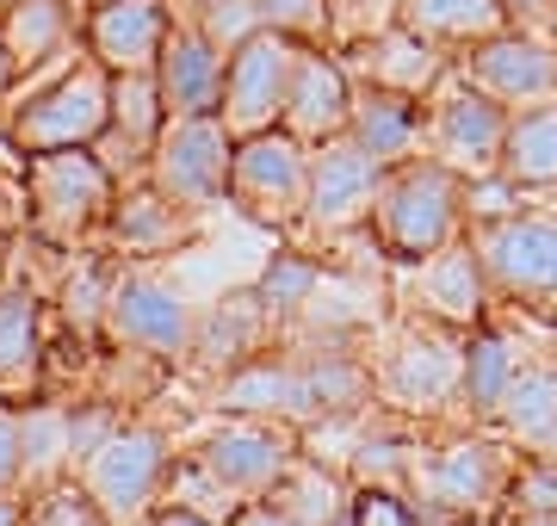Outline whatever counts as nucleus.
<instances>
[{
    "instance_id": "1",
    "label": "nucleus",
    "mask_w": 557,
    "mask_h": 526,
    "mask_svg": "<svg viewBox=\"0 0 557 526\" xmlns=\"http://www.w3.org/2000/svg\"><path fill=\"white\" fill-rule=\"evenodd\" d=\"M25 199H32V223L38 236L57 248H75L81 236H94L112 211V174L94 149H50V155H25Z\"/></svg>"
},
{
    "instance_id": "2",
    "label": "nucleus",
    "mask_w": 557,
    "mask_h": 526,
    "mask_svg": "<svg viewBox=\"0 0 557 526\" xmlns=\"http://www.w3.org/2000/svg\"><path fill=\"white\" fill-rule=\"evenodd\" d=\"M458 199L465 186L446 162H409L397 180H384L372 217H379V236L397 261H421V254H440L453 242L458 223Z\"/></svg>"
},
{
    "instance_id": "3",
    "label": "nucleus",
    "mask_w": 557,
    "mask_h": 526,
    "mask_svg": "<svg viewBox=\"0 0 557 526\" xmlns=\"http://www.w3.org/2000/svg\"><path fill=\"white\" fill-rule=\"evenodd\" d=\"M304 43L285 38V32H267L260 25L248 43L230 50V68H223V105L218 118L230 124V137H260V130H278V112H285V93H292V68H298Z\"/></svg>"
},
{
    "instance_id": "4",
    "label": "nucleus",
    "mask_w": 557,
    "mask_h": 526,
    "mask_svg": "<svg viewBox=\"0 0 557 526\" xmlns=\"http://www.w3.org/2000/svg\"><path fill=\"white\" fill-rule=\"evenodd\" d=\"M230 162H236V137H230V124L218 112L168 118L156 155H149V180L186 211H205V204L230 199Z\"/></svg>"
},
{
    "instance_id": "5",
    "label": "nucleus",
    "mask_w": 557,
    "mask_h": 526,
    "mask_svg": "<svg viewBox=\"0 0 557 526\" xmlns=\"http://www.w3.org/2000/svg\"><path fill=\"white\" fill-rule=\"evenodd\" d=\"M230 199L255 223H298L310 199V142H298L292 130L242 137L230 162Z\"/></svg>"
},
{
    "instance_id": "6",
    "label": "nucleus",
    "mask_w": 557,
    "mask_h": 526,
    "mask_svg": "<svg viewBox=\"0 0 557 526\" xmlns=\"http://www.w3.org/2000/svg\"><path fill=\"white\" fill-rule=\"evenodd\" d=\"M161 484H168V446L156 427H112L81 459V489L94 496L106 521H137Z\"/></svg>"
},
{
    "instance_id": "7",
    "label": "nucleus",
    "mask_w": 557,
    "mask_h": 526,
    "mask_svg": "<svg viewBox=\"0 0 557 526\" xmlns=\"http://www.w3.org/2000/svg\"><path fill=\"white\" fill-rule=\"evenodd\" d=\"M106 124H112V75L75 68L13 118V137L25 155H50V149H94Z\"/></svg>"
},
{
    "instance_id": "8",
    "label": "nucleus",
    "mask_w": 557,
    "mask_h": 526,
    "mask_svg": "<svg viewBox=\"0 0 557 526\" xmlns=\"http://www.w3.org/2000/svg\"><path fill=\"white\" fill-rule=\"evenodd\" d=\"M384 174H391V167H384L372 149H359L347 130L329 137V142H317V149H310V199H304V223H310V229H329V236L366 223L372 204H379V192H384Z\"/></svg>"
},
{
    "instance_id": "9",
    "label": "nucleus",
    "mask_w": 557,
    "mask_h": 526,
    "mask_svg": "<svg viewBox=\"0 0 557 526\" xmlns=\"http://www.w3.org/2000/svg\"><path fill=\"white\" fill-rule=\"evenodd\" d=\"M193 310L174 285H161L156 273H119L106 291V335L119 347H143L156 360H186L193 347Z\"/></svg>"
},
{
    "instance_id": "10",
    "label": "nucleus",
    "mask_w": 557,
    "mask_h": 526,
    "mask_svg": "<svg viewBox=\"0 0 557 526\" xmlns=\"http://www.w3.org/2000/svg\"><path fill=\"white\" fill-rule=\"evenodd\" d=\"M483 266L496 273L508 298L557 310V223L545 217H502L483 229Z\"/></svg>"
},
{
    "instance_id": "11",
    "label": "nucleus",
    "mask_w": 557,
    "mask_h": 526,
    "mask_svg": "<svg viewBox=\"0 0 557 526\" xmlns=\"http://www.w3.org/2000/svg\"><path fill=\"white\" fill-rule=\"evenodd\" d=\"M168 32L174 25L161 0H100L87 20V50L106 75H156Z\"/></svg>"
},
{
    "instance_id": "12",
    "label": "nucleus",
    "mask_w": 557,
    "mask_h": 526,
    "mask_svg": "<svg viewBox=\"0 0 557 526\" xmlns=\"http://www.w3.org/2000/svg\"><path fill=\"white\" fill-rule=\"evenodd\" d=\"M199 465L218 477L230 496H267V489L292 471V440L278 434V427H260V422H236L223 427V434H211V440L199 446Z\"/></svg>"
},
{
    "instance_id": "13",
    "label": "nucleus",
    "mask_w": 557,
    "mask_h": 526,
    "mask_svg": "<svg viewBox=\"0 0 557 526\" xmlns=\"http://www.w3.org/2000/svg\"><path fill=\"white\" fill-rule=\"evenodd\" d=\"M428 137H434V155L446 167H490L502 162V142H508V118H502V100L483 93V87H458L434 105L428 118Z\"/></svg>"
},
{
    "instance_id": "14",
    "label": "nucleus",
    "mask_w": 557,
    "mask_h": 526,
    "mask_svg": "<svg viewBox=\"0 0 557 526\" xmlns=\"http://www.w3.org/2000/svg\"><path fill=\"white\" fill-rule=\"evenodd\" d=\"M223 50L205 38L199 25H186V32H168L161 43V62H156V87H161V105H168V118H205V112H218L223 105Z\"/></svg>"
},
{
    "instance_id": "15",
    "label": "nucleus",
    "mask_w": 557,
    "mask_h": 526,
    "mask_svg": "<svg viewBox=\"0 0 557 526\" xmlns=\"http://www.w3.org/2000/svg\"><path fill=\"white\" fill-rule=\"evenodd\" d=\"M471 82L502 105H552L557 100V50L539 38H483L471 57Z\"/></svg>"
},
{
    "instance_id": "16",
    "label": "nucleus",
    "mask_w": 557,
    "mask_h": 526,
    "mask_svg": "<svg viewBox=\"0 0 557 526\" xmlns=\"http://www.w3.org/2000/svg\"><path fill=\"white\" fill-rule=\"evenodd\" d=\"M347 112H354V87L322 50H304L298 68H292V93H285V112H278V130H292L298 142H329L347 130Z\"/></svg>"
},
{
    "instance_id": "17",
    "label": "nucleus",
    "mask_w": 557,
    "mask_h": 526,
    "mask_svg": "<svg viewBox=\"0 0 557 526\" xmlns=\"http://www.w3.org/2000/svg\"><path fill=\"white\" fill-rule=\"evenodd\" d=\"M199 211H186L180 199H168L161 186H143V192H119L112 211H106V229L124 254H174L180 242H193L199 229Z\"/></svg>"
},
{
    "instance_id": "18",
    "label": "nucleus",
    "mask_w": 557,
    "mask_h": 526,
    "mask_svg": "<svg viewBox=\"0 0 557 526\" xmlns=\"http://www.w3.org/2000/svg\"><path fill=\"white\" fill-rule=\"evenodd\" d=\"M384 390L409 409L440 403V397L465 390V353L440 335H403V347L384 360Z\"/></svg>"
},
{
    "instance_id": "19",
    "label": "nucleus",
    "mask_w": 557,
    "mask_h": 526,
    "mask_svg": "<svg viewBox=\"0 0 557 526\" xmlns=\"http://www.w3.org/2000/svg\"><path fill=\"white\" fill-rule=\"evenodd\" d=\"M267 328H273L267 298L260 291H230L211 316L193 323V347L186 353H199V365H248V360H260Z\"/></svg>"
},
{
    "instance_id": "20",
    "label": "nucleus",
    "mask_w": 557,
    "mask_h": 526,
    "mask_svg": "<svg viewBox=\"0 0 557 526\" xmlns=\"http://www.w3.org/2000/svg\"><path fill=\"white\" fill-rule=\"evenodd\" d=\"M347 137H354L359 149H372L384 167H403L421 142V112H416L409 93H391V87L366 82L354 93V112H347Z\"/></svg>"
},
{
    "instance_id": "21",
    "label": "nucleus",
    "mask_w": 557,
    "mask_h": 526,
    "mask_svg": "<svg viewBox=\"0 0 557 526\" xmlns=\"http://www.w3.org/2000/svg\"><path fill=\"white\" fill-rule=\"evenodd\" d=\"M359 68H366V82L372 87H391V93H409V100H421L428 87L446 75V62H440V50L421 32H409V25H391V32H379V38L359 43Z\"/></svg>"
},
{
    "instance_id": "22",
    "label": "nucleus",
    "mask_w": 557,
    "mask_h": 526,
    "mask_svg": "<svg viewBox=\"0 0 557 526\" xmlns=\"http://www.w3.org/2000/svg\"><path fill=\"white\" fill-rule=\"evenodd\" d=\"M69 32H75V0H7V13H0V38H7V57L20 75L62 57Z\"/></svg>"
},
{
    "instance_id": "23",
    "label": "nucleus",
    "mask_w": 557,
    "mask_h": 526,
    "mask_svg": "<svg viewBox=\"0 0 557 526\" xmlns=\"http://www.w3.org/2000/svg\"><path fill=\"white\" fill-rule=\"evenodd\" d=\"M502 0H403V25L428 43H483L502 32Z\"/></svg>"
},
{
    "instance_id": "24",
    "label": "nucleus",
    "mask_w": 557,
    "mask_h": 526,
    "mask_svg": "<svg viewBox=\"0 0 557 526\" xmlns=\"http://www.w3.org/2000/svg\"><path fill=\"white\" fill-rule=\"evenodd\" d=\"M502 174L515 186H557V100L533 105L508 124L502 142Z\"/></svg>"
},
{
    "instance_id": "25",
    "label": "nucleus",
    "mask_w": 557,
    "mask_h": 526,
    "mask_svg": "<svg viewBox=\"0 0 557 526\" xmlns=\"http://www.w3.org/2000/svg\"><path fill=\"white\" fill-rule=\"evenodd\" d=\"M421 291H428V304H434L446 323H478L483 316V261L471 248L446 242L434 261H428V273H421Z\"/></svg>"
},
{
    "instance_id": "26",
    "label": "nucleus",
    "mask_w": 557,
    "mask_h": 526,
    "mask_svg": "<svg viewBox=\"0 0 557 526\" xmlns=\"http://www.w3.org/2000/svg\"><path fill=\"white\" fill-rule=\"evenodd\" d=\"M428 489H434L440 508H458V514L490 502V489H496V459H490V446H478V440L446 446L434 465H428Z\"/></svg>"
},
{
    "instance_id": "27",
    "label": "nucleus",
    "mask_w": 557,
    "mask_h": 526,
    "mask_svg": "<svg viewBox=\"0 0 557 526\" xmlns=\"http://www.w3.org/2000/svg\"><path fill=\"white\" fill-rule=\"evenodd\" d=\"M260 502L273 508L285 526H329L341 514V489L329 484L317 465H298V459H292V471H285Z\"/></svg>"
},
{
    "instance_id": "28",
    "label": "nucleus",
    "mask_w": 557,
    "mask_h": 526,
    "mask_svg": "<svg viewBox=\"0 0 557 526\" xmlns=\"http://www.w3.org/2000/svg\"><path fill=\"white\" fill-rule=\"evenodd\" d=\"M38 372V298L0 291V390L25 385Z\"/></svg>"
},
{
    "instance_id": "29",
    "label": "nucleus",
    "mask_w": 557,
    "mask_h": 526,
    "mask_svg": "<svg viewBox=\"0 0 557 526\" xmlns=\"http://www.w3.org/2000/svg\"><path fill=\"white\" fill-rule=\"evenodd\" d=\"M502 415H508L515 434L545 440L557 427V372H520L515 385H508V397H502Z\"/></svg>"
},
{
    "instance_id": "30",
    "label": "nucleus",
    "mask_w": 557,
    "mask_h": 526,
    "mask_svg": "<svg viewBox=\"0 0 557 526\" xmlns=\"http://www.w3.org/2000/svg\"><path fill=\"white\" fill-rule=\"evenodd\" d=\"M515 385V360H508V347L496 335H478V341L465 347V403L471 409H502Z\"/></svg>"
},
{
    "instance_id": "31",
    "label": "nucleus",
    "mask_w": 557,
    "mask_h": 526,
    "mask_svg": "<svg viewBox=\"0 0 557 526\" xmlns=\"http://www.w3.org/2000/svg\"><path fill=\"white\" fill-rule=\"evenodd\" d=\"M317 279H322V266H317V261H304V254H273V266L260 273L255 291L267 298V310H273V316H292V310L310 304Z\"/></svg>"
},
{
    "instance_id": "32",
    "label": "nucleus",
    "mask_w": 557,
    "mask_h": 526,
    "mask_svg": "<svg viewBox=\"0 0 557 526\" xmlns=\"http://www.w3.org/2000/svg\"><path fill=\"white\" fill-rule=\"evenodd\" d=\"M403 20V0H329V25H335L341 38H379L391 25Z\"/></svg>"
},
{
    "instance_id": "33",
    "label": "nucleus",
    "mask_w": 557,
    "mask_h": 526,
    "mask_svg": "<svg viewBox=\"0 0 557 526\" xmlns=\"http://www.w3.org/2000/svg\"><path fill=\"white\" fill-rule=\"evenodd\" d=\"M255 13L267 32H285V38H322L329 32V0H255Z\"/></svg>"
},
{
    "instance_id": "34",
    "label": "nucleus",
    "mask_w": 557,
    "mask_h": 526,
    "mask_svg": "<svg viewBox=\"0 0 557 526\" xmlns=\"http://www.w3.org/2000/svg\"><path fill=\"white\" fill-rule=\"evenodd\" d=\"M25 526H106V514L94 508L87 489H50V496L25 514Z\"/></svg>"
},
{
    "instance_id": "35",
    "label": "nucleus",
    "mask_w": 557,
    "mask_h": 526,
    "mask_svg": "<svg viewBox=\"0 0 557 526\" xmlns=\"http://www.w3.org/2000/svg\"><path fill=\"white\" fill-rule=\"evenodd\" d=\"M354 526H421V514L403 502L397 489L366 484V489L354 496Z\"/></svg>"
},
{
    "instance_id": "36",
    "label": "nucleus",
    "mask_w": 557,
    "mask_h": 526,
    "mask_svg": "<svg viewBox=\"0 0 557 526\" xmlns=\"http://www.w3.org/2000/svg\"><path fill=\"white\" fill-rule=\"evenodd\" d=\"M13 484H25V415L0 409V496H13Z\"/></svg>"
},
{
    "instance_id": "37",
    "label": "nucleus",
    "mask_w": 557,
    "mask_h": 526,
    "mask_svg": "<svg viewBox=\"0 0 557 526\" xmlns=\"http://www.w3.org/2000/svg\"><path fill=\"white\" fill-rule=\"evenodd\" d=\"M465 199H471V211H483V217H508L515 211V180L502 174V186H465Z\"/></svg>"
},
{
    "instance_id": "38",
    "label": "nucleus",
    "mask_w": 557,
    "mask_h": 526,
    "mask_svg": "<svg viewBox=\"0 0 557 526\" xmlns=\"http://www.w3.org/2000/svg\"><path fill=\"white\" fill-rule=\"evenodd\" d=\"M230 526H285V521H278V514H273L267 502H242V514H236Z\"/></svg>"
},
{
    "instance_id": "39",
    "label": "nucleus",
    "mask_w": 557,
    "mask_h": 526,
    "mask_svg": "<svg viewBox=\"0 0 557 526\" xmlns=\"http://www.w3.org/2000/svg\"><path fill=\"white\" fill-rule=\"evenodd\" d=\"M156 526H211V521H205V514H193V508H161V514H156Z\"/></svg>"
},
{
    "instance_id": "40",
    "label": "nucleus",
    "mask_w": 557,
    "mask_h": 526,
    "mask_svg": "<svg viewBox=\"0 0 557 526\" xmlns=\"http://www.w3.org/2000/svg\"><path fill=\"white\" fill-rule=\"evenodd\" d=\"M25 514H32L25 502H13V496H0V526H25Z\"/></svg>"
},
{
    "instance_id": "41",
    "label": "nucleus",
    "mask_w": 557,
    "mask_h": 526,
    "mask_svg": "<svg viewBox=\"0 0 557 526\" xmlns=\"http://www.w3.org/2000/svg\"><path fill=\"white\" fill-rule=\"evenodd\" d=\"M502 7H508V13H552L557 0H502Z\"/></svg>"
},
{
    "instance_id": "42",
    "label": "nucleus",
    "mask_w": 557,
    "mask_h": 526,
    "mask_svg": "<svg viewBox=\"0 0 557 526\" xmlns=\"http://www.w3.org/2000/svg\"><path fill=\"white\" fill-rule=\"evenodd\" d=\"M13 75H20V68H13V57H7V38H0V100H7V87H13Z\"/></svg>"
},
{
    "instance_id": "43",
    "label": "nucleus",
    "mask_w": 557,
    "mask_h": 526,
    "mask_svg": "<svg viewBox=\"0 0 557 526\" xmlns=\"http://www.w3.org/2000/svg\"><path fill=\"white\" fill-rule=\"evenodd\" d=\"M131 526H156V521H131Z\"/></svg>"
},
{
    "instance_id": "44",
    "label": "nucleus",
    "mask_w": 557,
    "mask_h": 526,
    "mask_svg": "<svg viewBox=\"0 0 557 526\" xmlns=\"http://www.w3.org/2000/svg\"><path fill=\"white\" fill-rule=\"evenodd\" d=\"M0 266H7V254H0Z\"/></svg>"
}]
</instances>
